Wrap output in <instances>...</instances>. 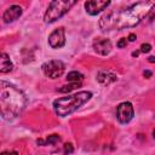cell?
Listing matches in <instances>:
<instances>
[{
    "label": "cell",
    "instance_id": "21",
    "mask_svg": "<svg viewBox=\"0 0 155 155\" xmlns=\"http://www.w3.org/2000/svg\"><path fill=\"white\" fill-rule=\"evenodd\" d=\"M143 75H144L145 78H150V76H151V71H149V70H144Z\"/></svg>",
    "mask_w": 155,
    "mask_h": 155
},
{
    "label": "cell",
    "instance_id": "1",
    "mask_svg": "<svg viewBox=\"0 0 155 155\" xmlns=\"http://www.w3.org/2000/svg\"><path fill=\"white\" fill-rule=\"evenodd\" d=\"M155 6V1H139L125 10L111 11L104 15L99 21L102 30H120L137 25Z\"/></svg>",
    "mask_w": 155,
    "mask_h": 155
},
{
    "label": "cell",
    "instance_id": "15",
    "mask_svg": "<svg viewBox=\"0 0 155 155\" xmlns=\"http://www.w3.org/2000/svg\"><path fill=\"white\" fill-rule=\"evenodd\" d=\"M61 140V137L58 134H51L48 136L45 140H44V145H47V144H56Z\"/></svg>",
    "mask_w": 155,
    "mask_h": 155
},
{
    "label": "cell",
    "instance_id": "14",
    "mask_svg": "<svg viewBox=\"0 0 155 155\" xmlns=\"http://www.w3.org/2000/svg\"><path fill=\"white\" fill-rule=\"evenodd\" d=\"M80 85H81L80 82H71V84H69V85H64V86H62L61 88H58V92L68 93V92H70V91L75 90L76 87H79Z\"/></svg>",
    "mask_w": 155,
    "mask_h": 155
},
{
    "label": "cell",
    "instance_id": "13",
    "mask_svg": "<svg viewBox=\"0 0 155 155\" xmlns=\"http://www.w3.org/2000/svg\"><path fill=\"white\" fill-rule=\"evenodd\" d=\"M67 80L70 82H81L84 80V75L79 71H70L67 75Z\"/></svg>",
    "mask_w": 155,
    "mask_h": 155
},
{
    "label": "cell",
    "instance_id": "4",
    "mask_svg": "<svg viewBox=\"0 0 155 155\" xmlns=\"http://www.w3.org/2000/svg\"><path fill=\"white\" fill-rule=\"evenodd\" d=\"M76 1L74 0H56L52 1L48 5V8L44 16V21L46 23H52L54 21H57L58 18H61L62 16H64L71 6L75 5Z\"/></svg>",
    "mask_w": 155,
    "mask_h": 155
},
{
    "label": "cell",
    "instance_id": "23",
    "mask_svg": "<svg viewBox=\"0 0 155 155\" xmlns=\"http://www.w3.org/2000/svg\"><path fill=\"white\" fill-rule=\"evenodd\" d=\"M138 54H139V51H134V52H132V56H133V57H137Z\"/></svg>",
    "mask_w": 155,
    "mask_h": 155
},
{
    "label": "cell",
    "instance_id": "5",
    "mask_svg": "<svg viewBox=\"0 0 155 155\" xmlns=\"http://www.w3.org/2000/svg\"><path fill=\"white\" fill-rule=\"evenodd\" d=\"M41 68H42L44 74L47 78H50V79H57V78L62 76V74L64 73V68L65 67H64L63 62L53 59V61H48V62L44 63Z\"/></svg>",
    "mask_w": 155,
    "mask_h": 155
},
{
    "label": "cell",
    "instance_id": "2",
    "mask_svg": "<svg viewBox=\"0 0 155 155\" xmlns=\"http://www.w3.org/2000/svg\"><path fill=\"white\" fill-rule=\"evenodd\" d=\"M25 107V96L21 90L10 82H0V111L6 120L18 116Z\"/></svg>",
    "mask_w": 155,
    "mask_h": 155
},
{
    "label": "cell",
    "instance_id": "7",
    "mask_svg": "<svg viewBox=\"0 0 155 155\" xmlns=\"http://www.w3.org/2000/svg\"><path fill=\"white\" fill-rule=\"evenodd\" d=\"M48 44L52 48H59L63 47L65 44V33H64V28H57L56 30H53L50 36H48Z\"/></svg>",
    "mask_w": 155,
    "mask_h": 155
},
{
    "label": "cell",
    "instance_id": "8",
    "mask_svg": "<svg viewBox=\"0 0 155 155\" xmlns=\"http://www.w3.org/2000/svg\"><path fill=\"white\" fill-rule=\"evenodd\" d=\"M110 5V1H101V0H90L85 2V8L86 12L91 16H94L97 13H99L101 11H103L104 8H107Z\"/></svg>",
    "mask_w": 155,
    "mask_h": 155
},
{
    "label": "cell",
    "instance_id": "3",
    "mask_svg": "<svg viewBox=\"0 0 155 155\" xmlns=\"http://www.w3.org/2000/svg\"><path fill=\"white\" fill-rule=\"evenodd\" d=\"M92 97V93L88 91H81L71 96L61 97L53 102L54 111L58 116L64 117L75 110H78L80 107H82L86 102H88Z\"/></svg>",
    "mask_w": 155,
    "mask_h": 155
},
{
    "label": "cell",
    "instance_id": "18",
    "mask_svg": "<svg viewBox=\"0 0 155 155\" xmlns=\"http://www.w3.org/2000/svg\"><path fill=\"white\" fill-rule=\"evenodd\" d=\"M126 44H127L126 39H125V38H122V39H120V40L117 41V44H116V45H117V47H119V48H122V47H125V46H126Z\"/></svg>",
    "mask_w": 155,
    "mask_h": 155
},
{
    "label": "cell",
    "instance_id": "6",
    "mask_svg": "<svg viewBox=\"0 0 155 155\" xmlns=\"http://www.w3.org/2000/svg\"><path fill=\"white\" fill-rule=\"evenodd\" d=\"M134 115V110L133 107L130 102H122L117 105L116 108V117L119 120V122L121 124H127L132 120Z\"/></svg>",
    "mask_w": 155,
    "mask_h": 155
},
{
    "label": "cell",
    "instance_id": "22",
    "mask_svg": "<svg viewBox=\"0 0 155 155\" xmlns=\"http://www.w3.org/2000/svg\"><path fill=\"white\" fill-rule=\"evenodd\" d=\"M148 61H149L150 63H155V57H154V56H150V57L148 58Z\"/></svg>",
    "mask_w": 155,
    "mask_h": 155
},
{
    "label": "cell",
    "instance_id": "19",
    "mask_svg": "<svg viewBox=\"0 0 155 155\" xmlns=\"http://www.w3.org/2000/svg\"><path fill=\"white\" fill-rule=\"evenodd\" d=\"M136 38H137V36H136V34L131 33V34L128 35V38H127V39H128V41H134V40H136Z\"/></svg>",
    "mask_w": 155,
    "mask_h": 155
},
{
    "label": "cell",
    "instance_id": "16",
    "mask_svg": "<svg viewBox=\"0 0 155 155\" xmlns=\"http://www.w3.org/2000/svg\"><path fill=\"white\" fill-rule=\"evenodd\" d=\"M74 151V148H73V144L71 143H65L64 147H63V153L64 155H69Z\"/></svg>",
    "mask_w": 155,
    "mask_h": 155
},
{
    "label": "cell",
    "instance_id": "20",
    "mask_svg": "<svg viewBox=\"0 0 155 155\" xmlns=\"http://www.w3.org/2000/svg\"><path fill=\"white\" fill-rule=\"evenodd\" d=\"M1 155H18V153H16V151H4V153H1Z\"/></svg>",
    "mask_w": 155,
    "mask_h": 155
},
{
    "label": "cell",
    "instance_id": "11",
    "mask_svg": "<svg viewBox=\"0 0 155 155\" xmlns=\"http://www.w3.org/2000/svg\"><path fill=\"white\" fill-rule=\"evenodd\" d=\"M97 80L103 85H108L116 80V75L110 71H107V70H101L97 74Z\"/></svg>",
    "mask_w": 155,
    "mask_h": 155
},
{
    "label": "cell",
    "instance_id": "9",
    "mask_svg": "<svg viewBox=\"0 0 155 155\" xmlns=\"http://www.w3.org/2000/svg\"><path fill=\"white\" fill-rule=\"evenodd\" d=\"M22 12H23V10H22L21 6H18V5H12V6H10V7L4 12L2 19H4L5 23H11V22L18 19V18L21 17Z\"/></svg>",
    "mask_w": 155,
    "mask_h": 155
},
{
    "label": "cell",
    "instance_id": "17",
    "mask_svg": "<svg viewBox=\"0 0 155 155\" xmlns=\"http://www.w3.org/2000/svg\"><path fill=\"white\" fill-rule=\"evenodd\" d=\"M150 50H151V46H150L149 44H142V46H140V52L148 53Z\"/></svg>",
    "mask_w": 155,
    "mask_h": 155
},
{
    "label": "cell",
    "instance_id": "12",
    "mask_svg": "<svg viewBox=\"0 0 155 155\" xmlns=\"http://www.w3.org/2000/svg\"><path fill=\"white\" fill-rule=\"evenodd\" d=\"M12 68H13V64L10 61L8 56L5 52H2L1 58H0V71L1 73H8V71L12 70Z\"/></svg>",
    "mask_w": 155,
    "mask_h": 155
},
{
    "label": "cell",
    "instance_id": "24",
    "mask_svg": "<svg viewBox=\"0 0 155 155\" xmlns=\"http://www.w3.org/2000/svg\"><path fill=\"white\" fill-rule=\"evenodd\" d=\"M153 137H154V138H155V130H154V131H153Z\"/></svg>",
    "mask_w": 155,
    "mask_h": 155
},
{
    "label": "cell",
    "instance_id": "10",
    "mask_svg": "<svg viewBox=\"0 0 155 155\" xmlns=\"http://www.w3.org/2000/svg\"><path fill=\"white\" fill-rule=\"evenodd\" d=\"M93 48L97 53L102 54V56H105L108 54L110 51H111V42L109 39H105V38H101V39H97L94 40L93 42Z\"/></svg>",
    "mask_w": 155,
    "mask_h": 155
}]
</instances>
